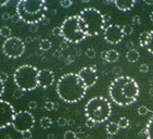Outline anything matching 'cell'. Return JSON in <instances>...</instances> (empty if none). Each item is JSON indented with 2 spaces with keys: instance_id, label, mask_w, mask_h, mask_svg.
<instances>
[{
  "instance_id": "1",
  "label": "cell",
  "mask_w": 153,
  "mask_h": 139,
  "mask_svg": "<svg viewBox=\"0 0 153 139\" xmlns=\"http://www.w3.org/2000/svg\"><path fill=\"white\" fill-rule=\"evenodd\" d=\"M140 94L138 83L130 76H118L111 83L109 95L111 100L120 107H128L137 101Z\"/></svg>"
},
{
  "instance_id": "2",
  "label": "cell",
  "mask_w": 153,
  "mask_h": 139,
  "mask_svg": "<svg viewBox=\"0 0 153 139\" xmlns=\"http://www.w3.org/2000/svg\"><path fill=\"white\" fill-rule=\"evenodd\" d=\"M56 94L66 103H76L85 97L87 87L76 73H68L56 83Z\"/></svg>"
},
{
  "instance_id": "3",
  "label": "cell",
  "mask_w": 153,
  "mask_h": 139,
  "mask_svg": "<svg viewBox=\"0 0 153 139\" xmlns=\"http://www.w3.org/2000/svg\"><path fill=\"white\" fill-rule=\"evenodd\" d=\"M48 11L47 2L45 0H20L16 3V14L24 23H41Z\"/></svg>"
},
{
  "instance_id": "4",
  "label": "cell",
  "mask_w": 153,
  "mask_h": 139,
  "mask_svg": "<svg viewBox=\"0 0 153 139\" xmlns=\"http://www.w3.org/2000/svg\"><path fill=\"white\" fill-rule=\"evenodd\" d=\"M80 26L87 36L94 37L105 30L104 14L96 8H85L78 14Z\"/></svg>"
},
{
  "instance_id": "5",
  "label": "cell",
  "mask_w": 153,
  "mask_h": 139,
  "mask_svg": "<svg viewBox=\"0 0 153 139\" xmlns=\"http://www.w3.org/2000/svg\"><path fill=\"white\" fill-rule=\"evenodd\" d=\"M112 114V106L106 98L97 96L89 99L85 106V115L88 120L100 124L109 120Z\"/></svg>"
},
{
  "instance_id": "6",
  "label": "cell",
  "mask_w": 153,
  "mask_h": 139,
  "mask_svg": "<svg viewBox=\"0 0 153 139\" xmlns=\"http://www.w3.org/2000/svg\"><path fill=\"white\" fill-rule=\"evenodd\" d=\"M38 74L39 71L34 65L24 64L15 70L13 80L19 89L23 91H32L39 87Z\"/></svg>"
},
{
  "instance_id": "7",
  "label": "cell",
  "mask_w": 153,
  "mask_h": 139,
  "mask_svg": "<svg viewBox=\"0 0 153 139\" xmlns=\"http://www.w3.org/2000/svg\"><path fill=\"white\" fill-rule=\"evenodd\" d=\"M60 28H61V37L70 44H78L87 37L80 26L78 15L68 16L61 24Z\"/></svg>"
},
{
  "instance_id": "8",
  "label": "cell",
  "mask_w": 153,
  "mask_h": 139,
  "mask_svg": "<svg viewBox=\"0 0 153 139\" xmlns=\"http://www.w3.org/2000/svg\"><path fill=\"white\" fill-rule=\"evenodd\" d=\"M25 51V42L16 36H11L2 44V52L10 59H18Z\"/></svg>"
},
{
  "instance_id": "9",
  "label": "cell",
  "mask_w": 153,
  "mask_h": 139,
  "mask_svg": "<svg viewBox=\"0 0 153 139\" xmlns=\"http://www.w3.org/2000/svg\"><path fill=\"white\" fill-rule=\"evenodd\" d=\"M34 126H35V117L30 111L16 112L12 122V127L15 132L22 134L27 130H32Z\"/></svg>"
},
{
  "instance_id": "10",
  "label": "cell",
  "mask_w": 153,
  "mask_h": 139,
  "mask_svg": "<svg viewBox=\"0 0 153 139\" xmlns=\"http://www.w3.org/2000/svg\"><path fill=\"white\" fill-rule=\"evenodd\" d=\"M15 114L16 112L13 106L8 101L0 99V129L9 127L10 125H12Z\"/></svg>"
},
{
  "instance_id": "11",
  "label": "cell",
  "mask_w": 153,
  "mask_h": 139,
  "mask_svg": "<svg viewBox=\"0 0 153 139\" xmlns=\"http://www.w3.org/2000/svg\"><path fill=\"white\" fill-rule=\"evenodd\" d=\"M103 37L106 42L111 45H117L123 40L125 35H124L122 26L117 24H110L105 27V30L103 32Z\"/></svg>"
},
{
  "instance_id": "12",
  "label": "cell",
  "mask_w": 153,
  "mask_h": 139,
  "mask_svg": "<svg viewBox=\"0 0 153 139\" xmlns=\"http://www.w3.org/2000/svg\"><path fill=\"white\" fill-rule=\"evenodd\" d=\"M78 76L80 77V80H82V83L85 84L87 88H90L92 86L96 85L98 82V73H97V68L96 66H85L82 68L78 73Z\"/></svg>"
},
{
  "instance_id": "13",
  "label": "cell",
  "mask_w": 153,
  "mask_h": 139,
  "mask_svg": "<svg viewBox=\"0 0 153 139\" xmlns=\"http://www.w3.org/2000/svg\"><path fill=\"white\" fill-rule=\"evenodd\" d=\"M54 73H53L51 70H48V68H42L39 71L38 74V85L41 88H49L50 86L53 85L54 83Z\"/></svg>"
},
{
  "instance_id": "14",
  "label": "cell",
  "mask_w": 153,
  "mask_h": 139,
  "mask_svg": "<svg viewBox=\"0 0 153 139\" xmlns=\"http://www.w3.org/2000/svg\"><path fill=\"white\" fill-rule=\"evenodd\" d=\"M115 7L117 8L120 11L127 12L130 11L136 4V0H114Z\"/></svg>"
},
{
  "instance_id": "15",
  "label": "cell",
  "mask_w": 153,
  "mask_h": 139,
  "mask_svg": "<svg viewBox=\"0 0 153 139\" xmlns=\"http://www.w3.org/2000/svg\"><path fill=\"white\" fill-rule=\"evenodd\" d=\"M118 59H120V54H118L117 51L114 50V49L108 50V52H106V59H105L106 62L114 63V62H116Z\"/></svg>"
},
{
  "instance_id": "16",
  "label": "cell",
  "mask_w": 153,
  "mask_h": 139,
  "mask_svg": "<svg viewBox=\"0 0 153 139\" xmlns=\"http://www.w3.org/2000/svg\"><path fill=\"white\" fill-rule=\"evenodd\" d=\"M149 39H150V32H142L140 33V35L138 37V42L140 47H147L148 42H149Z\"/></svg>"
},
{
  "instance_id": "17",
  "label": "cell",
  "mask_w": 153,
  "mask_h": 139,
  "mask_svg": "<svg viewBox=\"0 0 153 139\" xmlns=\"http://www.w3.org/2000/svg\"><path fill=\"white\" fill-rule=\"evenodd\" d=\"M139 58H140V54H139V51H138V50H136V49H134V50L127 51V54H126V59L128 60V62H130V63H135V62H137V61H138Z\"/></svg>"
},
{
  "instance_id": "18",
  "label": "cell",
  "mask_w": 153,
  "mask_h": 139,
  "mask_svg": "<svg viewBox=\"0 0 153 139\" xmlns=\"http://www.w3.org/2000/svg\"><path fill=\"white\" fill-rule=\"evenodd\" d=\"M105 129L109 135L113 136V135H116V134L120 132V126H118V124L116 122H110V123H108V125H106Z\"/></svg>"
},
{
  "instance_id": "19",
  "label": "cell",
  "mask_w": 153,
  "mask_h": 139,
  "mask_svg": "<svg viewBox=\"0 0 153 139\" xmlns=\"http://www.w3.org/2000/svg\"><path fill=\"white\" fill-rule=\"evenodd\" d=\"M144 129H146V137H147V139H153V115L147 123Z\"/></svg>"
},
{
  "instance_id": "20",
  "label": "cell",
  "mask_w": 153,
  "mask_h": 139,
  "mask_svg": "<svg viewBox=\"0 0 153 139\" xmlns=\"http://www.w3.org/2000/svg\"><path fill=\"white\" fill-rule=\"evenodd\" d=\"M39 124H40L41 128H44V129H49V128L52 127V120L50 117H48V116H44V117L40 118V121H39Z\"/></svg>"
},
{
  "instance_id": "21",
  "label": "cell",
  "mask_w": 153,
  "mask_h": 139,
  "mask_svg": "<svg viewBox=\"0 0 153 139\" xmlns=\"http://www.w3.org/2000/svg\"><path fill=\"white\" fill-rule=\"evenodd\" d=\"M51 46H52V44H51V42L49 40V39H41L40 42H39V49H40L41 51H48L51 49Z\"/></svg>"
},
{
  "instance_id": "22",
  "label": "cell",
  "mask_w": 153,
  "mask_h": 139,
  "mask_svg": "<svg viewBox=\"0 0 153 139\" xmlns=\"http://www.w3.org/2000/svg\"><path fill=\"white\" fill-rule=\"evenodd\" d=\"M11 28H10L9 26H2L1 28H0V36L2 37V38H10L11 37Z\"/></svg>"
},
{
  "instance_id": "23",
  "label": "cell",
  "mask_w": 153,
  "mask_h": 139,
  "mask_svg": "<svg viewBox=\"0 0 153 139\" xmlns=\"http://www.w3.org/2000/svg\"><path fill=\"white\" fill-rule=\"evenodd\" d=\"M117 124H118V126H120V128H127V127H129L130 121L127 117L123 116V117H121L118 120Z\"/></svg>"
},
{
  "instance_id": "24",
  "label": "cell",
  "mask_w": 153,
  "mask_h": 139,
  "mask_svg": "<svg viewBox=\"0 0 153 139\" xmlns=\"http://www.w3.org/2000/svg\"><path fill=\"white\" fill-rule=\"evenodd\" d=\"M122 28H123V33L125 36H127V35L129 36L134 33L133 25H129V24H124L123 26H122Z\"/></svg>"
},
{
  "instance_id": "25",
  "label": "cell",
  "mask_w": 153,
  "mask_h": 139,
  "mask_svg": "<svg viewBox=\"0 0 153 139\" xmlns=\"http://www.w3.org/2000/svg\"><path fill=\"white\" fill-rule=\"evenodd\" d=\"M147 50L150 52L151 54H153V30H150V39H149V42L147 45Z\"/></svg>"
},
{
  "instance_id": "26",
  "label": "cell",
  "mask_w": 153,
  "mask_h": 139,
  "mask_svg": "<svg viewBox=\"0 0 153 139\" xmlns=\"http://www.w3.org/2000/svg\"><path fill=\"white\" fill-rule=\"evenodd\" d=\"M63 138L64 139H77V135L75 132L73 130H66L63 135Z\"/></svg>"
},
{
  "instance_id": "27",
  "label": "cell",
  "mask_w": 153,
  "mask_h": 139,
  "mask_svg": "<svg viewBox=\"0 0 153 139\" xmlns=\"http://www.w3.org/2000/svg\"><path fill=\"white\" fill-rule=\"evenodd\" d=\"M45 109L47 110V111H52V110L56 109V104L52 101H46V103H45Z\"/></svg>"
},
{
  "instance_id": "28",
  "label": "cell",
  "mask_w": 153,
  "mask_h": 139,
  "mask_svg": "<svg viewBox=\"0 0 153 139\" xmlns=\"http://www.w3.org/2000/svg\"><path fill=\"white\" fill-rule=\"evenodd\" d=\"M149 112H150V110L148 109L146 106H140V107L138 108V114L139 115H141V116L147 115Z\"/></svg>"
},
{
  "instance_id": "29",
  "label": "cell",
  "mask_w": 153,
  "mask_h": 139,
  "mask_svg": "<svg viewBox=\"0 0 153 139\" xmlns=\"http://www.w3.org/2000/svg\"><path fill=\"white\" fill-rule=\"evenodd\" d=\"M86 56L89 58V59H94V56H96V50H94V48H88L85 52Z\"/></svg>"
},
{
  "instance_id": "30",
  "label": "cell",
  "mask_w": 153,
  "mask_h": 139,
  "mask_svg": "<svg viewBox=\"0 0 153 139\" xmlns=\"http://www.w3.org/2000/svg\"><path fill=\"white\" fill-rule=\"evenodd\" d=\"M23 94H24L23 90L16 88L14 91H13V98H14V99H20V98L23 97Z\"/></svg>"
},
{
  "instance_id": "31",
  "label": "cell",
  "mask_w": 153,
  "mask_h": 139,
  "mask_svg": "<svg viewBox=\"0 0 153 139\" xmlns=\"http://www.w3.org/2000/svg\"><path fill=\"white\" fill-rule=\"evenodd\" d=\"M56 123H58V125H59L60 127H64L65 125H68V120L65 117H63V116H61V117L58 118Z\"/></svg>"
},
{
  "instance_id": "32",
  "label": "cell",
  "mask_w": 153,
  "mask_h": 139,
  "mask_svg": "<svg viewBox=\"0 0 153 139\" xmlns=\"http://www.w3.org/2000/svg\"><path fill=\"white\" fill-rule=\"evenodd\" d=\"M72 4H73V1H71V0H62V1H60V6L62 8H68Z\"/></svg>"
},
{
  "instance_id": "33",
  "label": "cell",
  "mask_w": 153,
  "mask_h": 139,
  "mask_svg": "<svg viewBox=\"0 0 153 139\" xmlns=\"http://www.w3.org/2000/svg\"><path fill=\"white\" fill-rule=\"evenodd\" d=\"M21 136L23 139H32L33 137V134L30 130H27V132H24V133L21 134Z\"/></svg>"
},
{
  "instance_id": "34",
  "label": "cell",
  "mask_w": 153,
  "mask_h": 139,
  "mask_svg": "<svg viewBox=\"0 0 153 139\" xmlns=\"http://www.w3.org/2000/svg\"><path fill=\"white\" fill-rule=\"evenodd\" d=\"M139 71L141 73H148L149 72V65L146 64V63H142L140 66H139Z\"/></svg>"
},
{
  "instance_id": "35",
  "label": "cell",
  "mask_w": 153,
  "mask_h": 139,
  "mask_svg": "<svg viewBox=\"0 0 153 139\" xmlns=\"http://www.w3.org/2000/svg\"><path fill=\"white\" fill-rule=\"evenodd\" d=\"M140 24H141V18L139 15H134L133 25H140Z\"/></svg>"
},
{
  "instance_id": "36",
  "label": "cell",
  "mask_w": 153,
  "mask_h": 139,
  "mask_svg": "<svg viewBox=\"0 0 153 139\" xmlns=\"http://www.w3.org/2000/svg\"><path fill=\"white\" fill-rule=\"evenodd\" d=\"M85 124H86V126H87L88 128H94V127H96L97 123H94V121H91V120H88V118H87V120H86Z\"/></svg>"
},
{
  "instance_id": "37",
  "label": "cell",
  "mask_w": 153,
  "mask_h": 139,
  "mask_svg": "<svg viewBox=\"0 0 153 139\" xmlns=\"http://www.w3.org/2000/svg\"><path fill=\"white\" fill-rule=\"evenodd\" d=\"M27 107H28V110H35L37 108V102L36 101H30L28 104H27Z\"/></svg>"
},
{
  "instance_id": "38",
  "label": "cell",
  "mask_w": 153,
  "mask_h": 139,
  "mask_svg": "<svg viewBox=\"0 0 153 139\" xmlns=\"http://www.w3.org/2000/svg\"><path fill=\"white\" fill-rule=\"evenodd\" d=\"M3 94H4V82L0 78V99H1Z\"/></svg>"
},
{
  "instance_id": "39",
  "label": "cell",
  "mask_w": 153,
  "mask_h": 139,
  "mask_svg": "<svg viewBox=\"0 0 153 139\" xmlns=\"http://www.w3.org/2000/svg\"><path fill=\"white\" fill-rule=\"evenodd\" d=\"M51 33H52L54 36H61V28H60V27H54V28L51 30Z\"/></svg>"
},
{
  "instance_id": "40",
  "label": "cell",
  "mask_w": 153,
  "mask_h": 139,
  "mask_svg": "<svg viewBox=\"0 0 153 139\" xmlns=\"http://www.w3.org/2000/svg\"><path fill=\"white\" fill-rule=\"evenodd\" d=\"M113 73H114L115 75H117V77H118L120 74L122 73V68L121 66H114V68H113Z\"/></svg>"
},
{
  "instance_id": "41",
  "label": "cell",
  "mask_w": 153,
  "mask_h": 139,
  "mask_svg": "<svg viewBox=\"0 0 153 139\" xmlns=\"http://www.w3.org/2000/svg\"><path fill=\"white\" fill-rule=\"evenodd\" d=\"M1 19H2V21H9V20H11V15H10L8 12H4V13H2V15H1Z\"/></svg>"
},
{
  "instance_id": "42",
  "label": "cell",
  "mask_w": 153,
  "mask_h": 139,
  "mask_svg": "<svg viewBox=\"0 0 153 139\" xmlns=\"http://www.w3.org/2000/svg\"><path fill=\"white\" fill-rule=\"evenodd\" d=\"M11 21L13 22V23H19L21 20H20V18H19V15L15 13V14L11 15Z\"/></svg>"
},
{
  "instance_id": "43",
  "label": "cell",
  "mask_w": 153,
  "mask_h": 139,
  "mask_svg": "<svg viewBox=\"0 0 153 139\" xmlns=\"http://www.w3.org/2000/svg\"><path fill=\"white\" fill-rule=\"evenodd\" d=\"M0 78L6 83L7 80H8V78H9V76H8V74H7L6 72H1V73H0Z\"/></svg>"
},
{
  "instance_id": "44",
  "label": "cell",
  "mask_w": 153,
  "mask_h": 139,
  "mask_svg": "<svg viewBox=\"0 0 153 139\" xmlns=\"http://www.w3.org/2000/svg\"><path fill=\"white\" fill-rule=\"evenodd\" d=\"M126 48L128 49V51L134 50V49H135V45H134L133 42H126Z\"/></svg>"
},
{
  "instance_id": "45",
  "label": "cell",
  "mask_w": 153,
  "mask_h": 139,
  "mask_svg": "<svg viewBox=\"0 0 153 139\" xmlns=\"http://www.w3.org/2000/svg\"><path fill=\"white\" fill-rule=\"evenodd\" d=\"M10 1L9 0H0V7H4L7 4H9Z\"/></svg>"
},
{
  "instance_id": "46",
  "label": "cell",
  "mask_w": 153,
  "mask_h": 139,
  "mask_svg": "<svg viewBox=\"0 0 153 139\" xmlns=\"http://www.w3.org/2000/svg\"><path fill=\"white\" fill-rule=\"evenodd\" d=\"M74 62V56H68V58H66V63L68 64H70V63Z\"/></svg>"
},
{
  "instance_id": "47",
  "label": "cell",
  "mask_w": 153,
  "mask_h": 139,
  "mask_svg": "<svg viewBox=\"0 0 153 139\" xmlns=\"http://www.w3.org/2000/svg\"><path fill=\"white\" fill-rule=\"evenodd\" d=\"M41 23L45 24V25H47V24L50 23V20H49V19H48L47 16H45V18L42 19V21H41Z\"/></svg>"
},
{
  "instance_id": "48",
  "label": "cell",
  "mask_w": 153,
  "mask_h": 139,
  "mask_svg": "<svg viewBox=\"0 0 153 139\" xmlns=\"http://www.w3.org/2000/svg\"><path fill=\"white\" fill-rule=\"evenodd\" d=\"M111 19H112V16L110 14H104V21H105V23L111 21Z\"/></svg>"
},
{
  "instance_id": "49",
  "label": "cell",
  "mask_w": 153,
  "mask_h": 139,
  "mask_svg": "<svg viewBox=\"0 0 153 139\" xmlns=\"http://www.w3.org/2000/svg\"><path fill=\"white\" fill-rule=\"evenodd\" d=\"M106 52H108V50H104L101 52V59L104 60V61H105V59H106Z\"/></svg>"
},
{
  "instance_id": "50",
  "label": "cell",
  "mask_w": 153,
  "mask_h": 139,
  "mask_svg": "<svg viewBox=\"0 0 153 139\" xmlns=\"http://www.w3.org/2000/svg\"><path fill=\"white\" fill-rule=\"evenodd\" d=\"M74 123H75V121H74V120H72V118L68 120V125H70V126H73Z\"/></svg>"
},
{
  "instance_id": "51",
  "label": "cell",
  "mask_w": 153,
  "mask_h": 139,
  "mask_svg": "<svg viewBox=\"0 0 153 139\" xmlns=\"http://www.w3.org/2000/svg\"><path fill=\"white\" fill-rule=\"evenodd\" d=\"M144 3L148 4V6H153V0H146Z\"/></svg>"
},
{
  "instance_id": "52",
  "label": "cell",
  "mask_w": 153,
  "mask_h": 139,
  "mask_svg": "<svg viewBox=\"0 0 153 139\" xmlns=\"http://www.w3.org/2000/svg\"><path fill=\"white\" fill-rule=\"evenodd\" d=\"M61 48H62V49H66V48H68V42H63V44H62V46H61Z\"/></svg>"
},
{
  "instance_id": "53",
  "label": "cell",
  "mask_w": 153,
  "mask_h": 139,
  "mask_svg": "<svg viewBox=\"0 0 153 139\" xmlns=\"http://www.w3.org/2000/svg\"><path fill=\"white\" fill-rule=\"evenodd\" d=\"M149 95H150L151 97H153V87H150V88H149Z\"/></svg>"
},
{
  "instance_id": "54",
  "label": "cell",
  "mask_w": 153,
  "mask_h": 139,
  "mask_svg": "<svg viewBox=\"0 0 153 139\" xmlns=\"http://www.w3.org/2000/svg\"><path fill=\"white\" fill-rule=\"evenodd\" d=\"M30 32H36V30H38V27L32 26V27H30Z\"/></svg>"
},
{
  "instance_id": "55",
  "label": "cell",
  "mask_w": 153,
  "mask_h": 139,
  "mask_svg": "<svg viewBox=\"0 0 153 139\" xmlns=\"http://www.w3.org/2000/svg\"><path fill=\"white\" fill-rule=\"evenodd\" d=\"M54 138V136H53L52 134H49V135H48V139H53Z\"/></svg>"
},
{
  "instance_id": "56",
  "label": "cell",
  "mask_w": 153,
  "mask_h": 139,
  "mask_svg": "<svg viewBox=\"0 0 153 139\" xmlns=\"http://www.w3.org/2000/svg\"><path fill=\"white\" fill-rule=\"evenodd\" d=\"M150 20H151V22H153V11L150 13Z\"/></svg>"
},
{
  "instance_id": "57",
  "label": "cell",
  "mask_w": 153,
  "mask_h": 139,
  "mask_svg": "<svg viewBox=\"0 0 153 139\" xmlns=\"http://www.w3.org/2000/svg\"><path fill=\"white\" fill-rule=\"evenodd\" d=\"M6 139H13V138H12V137L10 136V135H7V136H6Z\"/></svg>"
}]
</instances>
